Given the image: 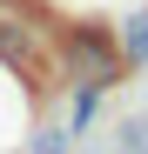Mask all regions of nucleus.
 <instances>
[{
  "instance_id": "4",
  "label": "nucleus",
  "mask_w": 148,
  "mask_h": 154,
  "mask_svg": "<svg viewBox=\"0 0 148 154\" xmlns=\"http://www.w3.org/2000/svg\"><path fill=\"white\" fill-rule=\"evenodd\" d=\"M67 147H74V127H40L27 154H67Z\"/></svg>"
},
{
  "instance_id": "5",
  "label": "nucleus",
  "mask_w": 148,
  "mask_h": 154,
  "mask_svg": "<svg viewBox=\"0 0 148 154\" xmlns=\"http://www.w3.org/2000/svg\"><path fill=\"white\" fill-rule=\"evenodd\" d=\"M114 154H148V121H121V141Z\"/></svg>"
},
{
  "instance_id": "1",
  "label": "nucleus",
  "mask_w": 148,
  "mask_h": 154,
  "mask_svg": "<svg viewBox=\"0 0 148 154\" xmlns=\"http://www.w3.org/2000/svg\"><path fill=\"white\" fill-rule=\"evenodd\" d=\"M61 67H67V81H74V87H101V94L128 74L114 27H94V20H81V27H67V34H61Z\"/></svg>"
},
{
  "instance_id": "3",
  "label": "nucleus",
  "mask_w": 148,
  "mask_h": 154,
  "mask_svg": "<svg viewBox=\"0 0 148 154\" xmlns=\"http://www.w3.org/2000/svg\"><path fill=\"white\" fill-rule=\"evenodd\" d=\"M114 40H121V60L128 67H148V14H128V27H121Z\"/></svg>"
},
{
  "instance_id": "2",
  "label": "nucleus",
  "mask_w": 148,
  "mask_h": 154,
  "mask_svg": "<svg viewBox=\"0 0 148 154\" xmlns=\"http://www.w3.org/2000/svg\"><path fill=\"white\" fill-rule=\"evenodd\" d=\"M0 67H14L27 87H40L47 81V47H40V34L20 27V20H0Z\"/></svg>"
}]
</instances>
